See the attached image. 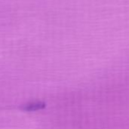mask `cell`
Returning a JSON list of instances; mask_svg holds the SVG:
<instances>
[{
  "mask_svg": "<svg viewBox=\"0 0 129 129\" xmlns=\"http://www.w3.org/2000/svg\"><path fill=\"white\" fill-rule=\"evenodd\" d=\"M46 107V104L43 101H32L25 104L20 107V109L23 111L34 112L40 110H43Z\"/></svg>",
  "mask_w": 129,
  "mask_h": 129,
  "instance_id": "cell-1",
  "label": "cell"
}]
</instances>
